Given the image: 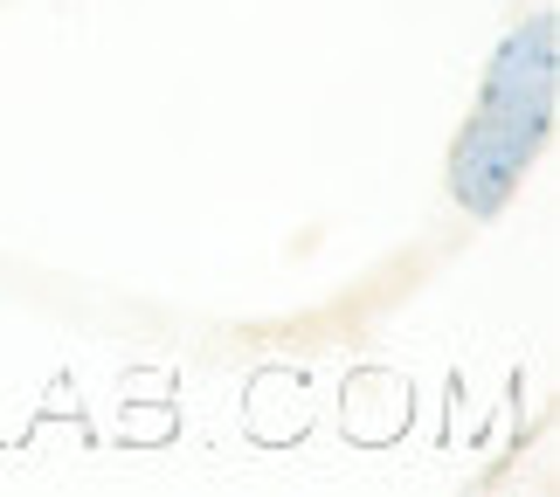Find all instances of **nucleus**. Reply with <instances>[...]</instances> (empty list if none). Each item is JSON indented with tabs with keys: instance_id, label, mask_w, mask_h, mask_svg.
<instances>
[{
	"instance_id": "f257e3e1",
	"label": "nucleus",
	"mask_w": 560,
	"mask_h": 497,
	"mask_svg": "<svg viewBox=\"0 0 560 497\" xmlns=\"http://www.w3.org/2000/svg\"><path fill=\"white\" fill-rule=\"evenodd\" d=\"M547 125H553V21L540 14L533 28H520L505 42L499 70H491V91H485V111L457 139V159H450L457 201L470 214H491L520 187V173L540 153Z\"/></svg>"
}]
</instances>
